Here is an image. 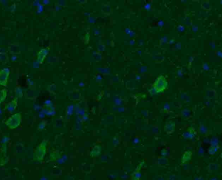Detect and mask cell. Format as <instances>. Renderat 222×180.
<instances>
[{"instance_id":"1","label":"cell","mask_w":222,"mask_h":180,"mask_svg":"<svg viewBox=\"0 0 222 180\" xmlns=\"http://www.w3.org/2000/svg\"><path fill=\"white\" fill-rule=\"evenodd\" d=\"M47 144V141L44 140L36 148L33 157L34 161L40 162L43 160L46 154Z\"/></svg>"},{"instance_id":"2","label":"cell","mask_w":222,"mask_h":180,"mask_svg":"<svg viewBox=\"0 0 222 180\" xmlns=\"http://www.w3.org/2000/svg\"><path fill=\"white\" fill-rule=\"evenodd\" d=\"M22 122V115L21 113L13 114L7 119L5 124L10 129H15L18 127Z\"/></svg>"},{"instance_id":"3","label":"cell","mask_w":222,"mask_h":180,"mask_svg":"<svg viewBox=\"0 0 222 180\" xmlns=\"http://www.w3.org/2000/svg\"><path fill=\"white\" fill-rule=\"evenodd\" d=\"M167 87V81L162 75L159 76L153 84V88L156 93H162Z\"/></svg>"},{"instance_id":"4","label":"cell","mask_w":222,"mask_h":180,"mask_svg":"<svg viewBox=\"0 0 222 180\" xmlns=\"http://www.w3.org/2000/svg\"><path fill=\"white\" fill-rule=\"evenodd\" d=\"M9 75L8 68H4L0 70V85L6 86L8 84Z\"/></svg>"},{"instance_id":"5","label":"cell","mask_w":222,"mask_h":180,"mask_svg":"<svg viewBox=\"0 0 222 180\" xmlns=\"http://www.w3.org/2000/svg\"><path fill=\"white\" fill-rule=\"evenodd\" d=\"M18 106V98L15 97L12 100L5 104L4 108V110L8 111H15Z\"/></svg>"},{"instance_id":"6","label":"cell","mask_w":222,"mask_h":180,"mask_svg":"<svg viewBox=\"0 0 222 180\" xmlns=\"http://www.w3.org/2000/svg\"><path fill=\"white\" fill-rule=\"evenodd\" d=\"M193 153L191 150L186 151L183 154L181 159V163L182 164H186L190 161L192 156Z\"/></svg>"},{"instance_id":"7","label":"cell","mask_w":222,"mask_h":180,"mask_svg":"<svg viewBox=\"0 0 222 180\" xmlns=\"http://www.w3.org/2000/svg\"><path fill=\"white\" fill-rule=\"evenodd\" d=\"M175 129V123L174 122H167L164 126V131L166 133L170 134L174 131Z\"/></svg>"},{"instance_id":"8","label":"cell","mask_w":222,"mask_h":180,"mask_svg":"<svg viewBox=\"0 0 222 180\" xmlns=\"http://www.w3.org/2000/svg\"><path fill=\"white\" fill-rule=\"evenodd\" d=\"M102 148L100 145H96L90 152V156L92 157H96L101 154Z\"/></svg>"},{"instance_id":"9","label":"cell","mask_w":222,"mask_h":180,"mask_svg":"<svg viewBox=\"0 0 222 180\" xmlns=\"http://www.w3.org/2000/svg\"><path fill=\"white\" fill-rule=\"evenodd\" d=\"M46 50L45 49H42L40 50V52L38 53V58L37 60L38 62L41 63L43 62L44 60V58L46 56Z\"/></svg>"},{"instance_id":"10","label":"cell","mask_w":222,"mask_h":180,"mask_svg":"<svg viewBox=\"0 0 222 180\" xmlns=\"http://www.w3.org/2000/svg\"><path fill=\"white\" fill-rule=\"evenodd\" d=\"M8 90L5 89H2L0 90V104L3 102L7 96Z\"/></svg>"},{"instance_id":"11","label":"cell","mask_w":222,"mask_h":180,"mask_svg":"<svg viewBox=\"0 0 222 180\" xmlns=\"http://www.w3.org/2000/svg\"><path fill=\"white\" fill-rule=\"evenodd\" d=\"M187 131L188 132V134H189V138L190 139L193 138V137L194 136L195 133V131L194 129H193V128H189Z\"/></svg>"},{"instance_id":"12","label":"cell","mask_w":222,"mask_h":180,"mask_svg":"<svg viewBox=\"0 0 222 180\" xmlns=\"http://www.w3.org/2000/svg\"><path fill=\"white\" fill-rule=\"evenodd\" d=\"M16 97H22L23 96V93H22V89L19 87H17L16 90Z\"/></svg>"},{"instance_id":"13","label":"cell","mask_w":222,"mask_h":180,"mask_svg":"<svg viewBox=\"0 0 222 180\" xmlns=\"http://www.w3.org/2000/svg\"><path fill=\"white\" fill-rule=\"evenodd\" d=\"M39 129L40 130H42L45 127V123L44 122H41L39 125Z\"/></svg>"}]
</instances>
